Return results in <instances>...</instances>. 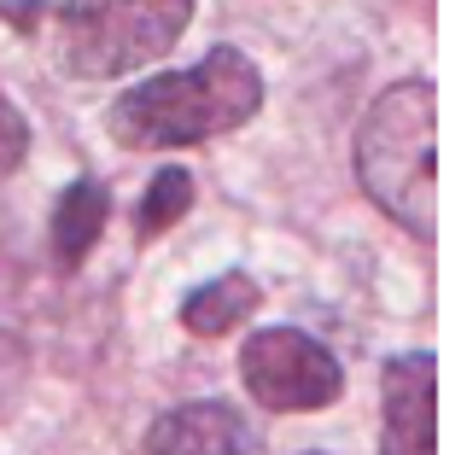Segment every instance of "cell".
<instances>
[{
    "mask_svg": "<svg viewBox=\"0 0 467 455\" xmlns=\"http://www.w3.org/2000/svg\"><path fill=\"white\" fill-rule=\"evenodd\" d=\"M263 106V77L240 47H211L193 70H164L146 77L111 106V140L129 152H170V146H199L228 129L252 123Z\"/></svg>",
    "mask_w": 467,
    "mask_h": 455,
    "instance_id": "cell-1",
    "label": "cell"
},
{
    "mask_svg": "<svg viewBox=\"0 0 467 455\" xmlns=\"http://www.w3.org/2000/svg\"><path fill=\"white\" fill-rule=\"evenodd\" d=\"M357 181L403 233L432 240V82L403 77L362 111Z\"/></svg>",
    "mask_w": 467,
    "mask_h": 455,
    "instance_id": "cell-2",
    "label": "cell"
},
{
    "mask_svg": "<svg viewBox=\"0 0 467 455\" xmlns=\"http://www.w3.org/2000/svg\"><path fill=\"white\" fill-rule=\"evenodd\" d=\"M193 6L199 0H65L58 53L77 77H129L182 41Z\"/></svg>",
    "mask_w": 467,
    "mask_h": 455,
    "instance_id": "cell-3",
    "label": "cell"
},
{
    "mask_svg": "<svg viewBox=\"0 0 467 455\" xmlns=\"http://www.w3.org/2000/svg\"><path fill=\"white\" fill-rule=\"evenodd\" d=\"M240 379L269 415H310L345 391V368L321 339L298 327H263L240 345Z\"/></svg>",
    "mask_w": 467,
    "mask_h": 455,
    "instance_id": "cell-4",
    "label": "cell"
},
{
    "mask_svg": "<svg viewBox=\"0 0 467 455\" xmlns=\"http://www.w3.org/2000/svg\"><path fill=\"white\" fill-rule=\"evenodd\" d=\"M146 455H263V438L228 403H182L152 420Z\"/></svg>",
    "mask_w": 467,
    "mask_h": 455,
    "instance_id": "cell-5",
    "label": "cell"
},
{
    "mask_svg": "<svg viewBox=\"0 0 467 455\" xmlns=\"http://www.w3.org/2000/svg\"><path fill=\"white\" fill-rule=\"evenodd\" d=\"M379 455H432V357L409 350L386 362V438Z\"/></svg>",
    "mask_w": 467,
    "mask_h": 455,
    "instance_id": "cell-6",
    "label": "cell"
},
{
    "mask_svg": "<svg viewBox=\"0 0 467 455\" xmlns=\"http://www.w3.org/2000/svg\"><path fill=\"white\" fill-rule=\"evenodd\" d=\"M106 216H111V193L106 181H94V175H77V181L58 193L53 204V263L58 269H82V257L99 245V233H106Z\"/></svg>",
    "mask_w": 467,
    "mask_h": 455,
    "instance_id": "cell-7",
    "label": "cell"
},
{
    "mask_svg": "<svg viewBox=\"0 0 467 455\" xmlns=\"http://www.w3.org/2000/svg\"><path fill=\"white\" fill-rule=\"evenodd\" d=\"M257 304H263L257 281L234 269V274H216V281H204V286L187 292V298H182V327L193 333V339H223V333H234Z\"/></svg>",
    "mask_w": 467,
    "mask_h": 455,
    "instance_id": "cell-8",
    "label": "cell"
},
{
    "mask_svg": "<svg viewBox=\"0 0 467 455\" xmlns=\"http://www.w3.org/2000/svg\"><path fill=\"white\" fill-rule=\"evenodd\" d=\"M193 199H199L193 175H187L182 164H164L152 181H146V193L135 204V240L146 245V240H158V233H170L187 211H193Z\"/></svg>",
    "mask_w": 467,
    "mask_h": 455,
    "instance_id": "cell-9",
    "label": "cell"
},
{
    "mask_svg": "<svg viewBox=\"0 0 467 455\" xmlns=\"http://www.w3.org/2000/svg\"><path fill=\"white\" fill-rule=\"evenodd\" d=\"M24 152H29V123H24V111L6 99V88H0V181L24 164Z\"/></svg>",
    "mask_w": 467,
    "mask_h": 455,
    "instance_id": "cell-10",
    "label": "cell"
}]
</instances>
